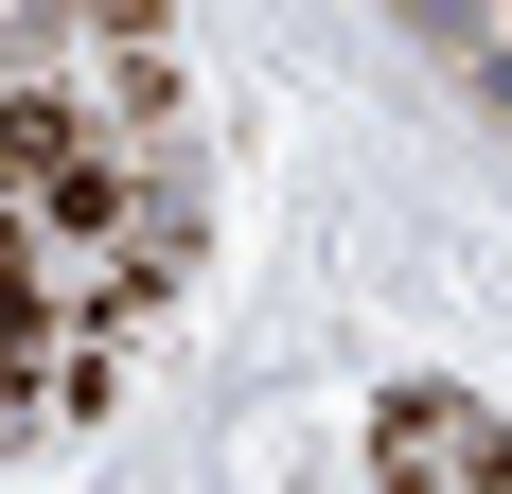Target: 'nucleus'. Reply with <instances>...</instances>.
Returning a JSON list of instances; mask_svg holds the SVG:
<instances>
[{
  "label": "nucleus",
  "mask_w": 512,
  "mask_h": 494,
  "mask_svg": "<svg viewBox=\"0 0 512 494\" xmlns=\"http://www.w3.org/2000/svg\"><path fill=\"white\" fill-rule=\"evenodd\" d=\"M389 494H512V442L477 424V406L407 389V406H389Z\"/></svg>",
  "instance_id": "2"
},
{
  "label": "nucleus",
  "mask_w": 512,
  "mask_h": 494,
  "mask_svg": "<svg viewBox=\"0 0 512 494\" xmlns=\"http://www.w3.org/2000/svg\"><path fill=\"white\" fill-rule=\"evenodd\" d=\"M195 265V71L159 0H0V442L89 424Z\"/></svg>",
  "instance_id": "1"
}]
</instances>
